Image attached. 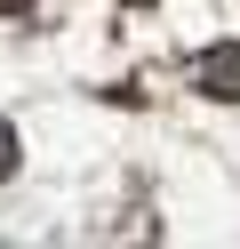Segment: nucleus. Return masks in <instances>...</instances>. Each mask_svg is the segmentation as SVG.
Returning <instances> with one entry per match:
<instances>
[{
  "mask_svg": "<svg viewBox=\"0 0 240 249\" xmlns=\"http://www.w3.org/2000/svg\"><path fill=\"white\" fill-rule=\"evenodd\" d=\"M0 8H24V0H0Z\"/></svg>",
  "mask_w": 240,
  "mask_h": 249,
  "instance_id": "nucleus-3",
  "label": "nucleus"
},
{
  "mask_svg": "<svg viewBox=\"0 0 240 249\" xmlns=\"http://www.w3.org/2000/svg\"><path fill=\"white\" fill-rule=\"evenodd\" d=\"M136 8H144V0H136Z\"/></svg>",
  "mask_w": 240,
  "mask_h": 249,
  "instance_id": "nucleus-4",
  "label": "nucleus"
},
{
  "mask_svg": "<svg viewBox=\"0 0 240 249\" xmlns=\"http://www.w3.org/2000/svg\"><path fill=\"white\" fill-rule=\"evenodd\" d=\"M8 169H16V137L0 129V177H8Z\"/></svg>",
  "mask_w": 240,
  "mask_h": 249,
  "instance_id": "nucleus-2",
  "label": "nucleus"
},
{
  "mask_svg": "<svg viewBox=\"0 0 240 249\" xmlns=\"http://www.w3.org/2000/svg\"><path fill=\"white\" fill-rule=\"evenodd\" d=\"M200 89H208V97H240V49H232V40L200 56Z\"/></svg>",
  "mask_w": 240,
  "mask_h": 249,
  "instance_id": "nucleus-1",
  "label": "nucleus"
}]
</instances>
